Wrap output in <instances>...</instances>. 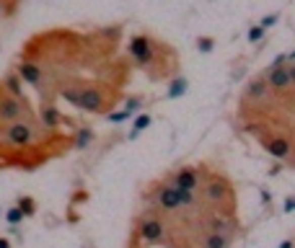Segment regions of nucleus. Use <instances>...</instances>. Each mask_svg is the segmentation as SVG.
<instances>
[{"label":"nucleus","instance_id":"dca6fc26","mask_svg":"<svg viewBox=\"0 0 295 248\" xmlns=\"http://www.w3.org/2000/svg\"><path fill=\"white\" fill-rule=\"evenodd\" d=\"M21 6V0H0V18H11Z\"/></svg>","mask_w":295,"mask_h":248},{"label":"nucleus","instance_id":"a878e982","mask_svg":"<svg viewBox=\"0 0 295 248\" xmlns=\"http://www.w3.org/2000/svg\"><path fill=\"white\" fill-rule=\"evenodd\" d=\"M280 248H292V240H290V238H287V240H282V243H280Z\"/></svg>","mask_w":295,"mask_h":248},{"label":"nucleus","instance_id":"ddd939ff","mask_svg":"<svg viewBox=\"0 0 295 248\" xmlns=\"http://www.w3.org/2000/svg\"><path fill=\"white\" fill-rule=\"evenodd\" d=\"M187 88H189V80H187L184 75H179V78H174V80L168 83L166 96H168V98H179V96H184V93H187Z\"/></svg>","mask_w":295,"mask_h":248},{"label":"nucleus","instance_id":"0eeeda50","mask_svg":"<svg viewBox=\"0 0 295 248\" xmlns=\"http://www.w3.org/2000/svg\"><path fill=\"white\" fill-rule=\"evenodd\" d=\"M36 109L26 96H13L6 91V85L0 83V129H6L8 124L18 122V119H26L34 117Z\"/></svg>","mask_w":295,"mask_h":248},{"label":"nucleus","instance_id":"aec40b11","mask_svg":"<svg viewBox=\"0 0 295 248\" xmlns=\"http://www.w3.org/2000/svg\"><path fill=\"white\" fill-rule=\"evenodd\" d=\"M143 104H145V96H143V93H140V96H130L127 104H124V111H130V114H132V111L143 109Z\"/></svg>","mask_w":295,"mask_h":248},{"label":"nucleus","instance_id":"4468645a","mask_svg":"<svg viewBox=\"0 0 295 248\" xmlns=\"http://www.w3.org/2000/svg\"><path fill=\"white\" fill-rule=\"evenodd\" d=\"M91 140H94V129H91L88 124H80V127L75 129V147H78V150H86V147L91 145Z\"/></svg>","mask_w":295,"mask_h":248},{"label":"nucleus","instance_id":"b1692460","mask_svg":"<svg viewBox=\"0 0 295 248\" xmlns=\"http://www.w3.org/2000/svg\"><path fill=\"white\" fill-rule=\"evenodd\" d=\"M282 210H285V212H292V210H295V196H287V199H285V207H282Z\"/></svg>","mask_w":295,"mask_h":248},{"label":"nucleus","instance_id":"f3484780","mask_svg":"<svg viewBox=\"0 0 295 248\" xmlns=\"http://www.w3.org/2000/svg\"><path fill=\"white\" fill-rule=\"evenodd\" d=\"M150 127V114H143V117H138L135 119V127H132V132H130V140H135L138 134L143 132V129H148Z\"/></svg>","mask_w":295,"mask_h":248},{"label":"nucleus","instance_id":"412c9836","mask_svg":"<svg viewBox=\"0 0 295 248\" xmlns=\"http://www.w3.org/2000/svg\"><path fill=\"white\" fill-rule=\"evenodd\" d=\"M277 18H280V13H269V16H264V18L259 21V26H262V29H272V26L277 24Z\"/></svg>","mask_w":295,"mask_h":248},{"label":"nucleus","instance_id":"4be33fe9","mask_svg":"<svg viewBox=\"0 0 295 248\" xmlns=\"http://www.w3.org/2000/svg\"><path fill=\"white\" fill-rule=\"evenodd\" d=\"M264 31L267 29H262V26H251V29H248V41H262L264 39Z\"/></svg>","mask_w":295,"mask_h":248},{"label":"nucleus","instance_id":"5701e85b","mask_svg":"<svg viewBox=\"0 0 295 248\" xmlns=\"http://www.w3.org/2000/svg\"><path fill=\"white\" fill-rule=\"evenodd\" d=\"M127 117H130V111L119 109V111H111V114H109V122H124Z\"/></svg>","mask_w":295,"mask_h":248},{"label":"nucleus","instance_id":"bb28decb","mask_svg":"<svg viewBox=\"0 0 295 248\" xmlns=\"http://www.w3.org/2000/svg\"><path fill=\"white\" fill-rule=\"evenodd\" d=\"M127 248H140V245H138V243H135V240H130V245H127Z\"/></svg>","mask_w":295,"mask_h":248},{"label":"nucleus","instance_id":"9b49d317","mask_svg":"<svg viewBox=\"0 0 295 248\" xmlns=\"http://www.w3.org/2000/svg\"><path fill=\"white\" fill-rule=\"evenodd\" d=\"M13 70L21 75V80L24 83H29L34 91L39 93L41 91V85H44V78H41V70L34 65V62H26V60H16V65H13Z\"/></svg>","mask_w":295,"mask_h":248},{"label":"nucleus","instance_id":"a211bd4d","mask_svg":"<svg viewBox=\"0 0 295 248\" xmlns=\"http://www.w3.org/2000/svg\"><path fill=\"white\" fill-rule=\"evenodd\" d=\"M24 217H26V215L21 212V207H16V205H13V207H8V212H6V222L11 225V228H16V225H18L21 220H24Z\"/></svg>","mask_w":295,"mask_h":248},{"label":"nucleus","instance_id":"423d86ee","mask_svg":"<svg viewBox=\"0 0 295 248\" xmlns=\"http://www.w3.org/2000/svg\"><path fill=\"white\" fill-rule=\"evenodd\" d=\"M140 245H155V243H166V217H161L153 210H143V215L138 217L132 228V238Z\"/></svg>","mask_w":295,"mask_h":248},{"label":"nucleus","instance_id":"393cba45","mask_svg":"<svg viewBox=\"0 0 295 248\" xmlns=\"http://www.w3.org/2000/svg\"><path fill=\"white\" fill-rule=\"evenodd\" d=\"M0 248H11V240L8 238H0Z\"/></svg>","mask_w":295,"mask_h":248},{"label":"nucleus","instance_id":"f03ea898","mask_svg":"<svg viewBox=\"0 0 295 248\" xmlns=\"http://www.w3.org/2000/svg\"><path fill=\"white\" fill-rule=\"evenodd\" d=\"M75 147V132H52L39 114L0 129V168L34 171Z\"/></svg>","mask_w":295,"mask_h":248},{"label":"nucleus","instance_id":"20e7f679","mask_svg":"<svg viewBox=\"0 0 295 248\" xmlns=\"http://www.w3.org/2000/svg\"><path fill=\"white\" fill-rule=\"evenodd\" d=\"M202 166V186H199V196L207 207L220 210V212H228L236 215V189L233 181L225 171H218L207 163H199Z\"/></svg>","mask_w":295,"mask_h":248},{"label":"nucleus","instance_id":"1a4fd4ad","mask_svg":"<svg viewBox=\"0 0 295 248\" xmlns=\"http://www.w3.org/2000/svg\"><path fill=\"white\" fill-rule=\"evenodd\" d=\"M36 114H39L41 124L47 127V129H52V132H75V129L80 127V122L65 117L62 111L57 109V104H44V101H41V104L36 106Z\"/></svg>","mask_w":295,"mask_h":248},{"label":"nucleus","instance_id":"7ed1b4c3","mask_svg":"<svg viewBox=\"0 0 295 248\" xmlns=\"http://www.w3.org/2000/svg\"><path fill=\"white\" fill-rule=\"evenodd\" d=\"M127 57L132 67H138L153 83H166V80L171 83L174 78H179V70H181V57L174 44L145 31L135 34L127 41Z\"/></svg>","mask_w":295,"mask_h":248},{"label":"nucleus","instance_id":"6ab92c4d","mask_svg":"<svg viewBox=\"0 0 295 248\" xmlns=\"http://www.w3.org/2000/svg\"><path fill=\"white\" fill-rule=\"evenodd\" d=\"M197 49H199L202 55H210V52L215 49V39H213V36H199V39H197Z\"/></svg>","mask_w":295,"mask_h":248},{"label":"nucleus","instance_id":"cd10ccee","mask_svg":"<svg viewBox=\"0 0 295 248\" xmlns=\"http://www.w3.org/2000/svg\"><path fill=\"white\" fill-rule=\"evenodd\" d=\"M0 215H3V210H0Z\"/></svg>","mask_w":295,"mask_h":248},{"label":"nucleus","instance_id":"39448f33","mask_svg":"<svg viewBox=\"0 0 295 248\" xmlns=\"http://www.w3.org/2000/svg\"><path fill=\"white\" fill-rule=\"evenodd\" d=\"M143 199H145L148 210L158 212L161 217H171L181 210V191L168 181V176H161L158 181L148 184Z\"/></svg>","mask_w":295,"mask_h":248},{"label":"nucleus","instance_id":"9d476101","mask_svg":"<svg viewBox=\"0 0 295 248\" xmlns=\"http://www.w3.org/2000/svg\"><path fill=\"white\" fill-rule=\"evenodd\" d=\"M262 147L272 155L277 158V161H287V158H292V140L287 137V134L282 132H254Z\"/></svg>","mask_w":295,"mask_h":248},{"label":"nucleus","instance_id":"6e6552de","mask_svg":"<svg viewBox=\"0 0 295 248\" xmlns=\"http://www.w3.org/2000/svg\"><path fill=\"white\" fill-rule=\"evenodd\" d=\"M166 176H168V181L179 191H192V194H197L199 186H202V166L199 163H179Z\"/></svg>","mask_w":295,"mask_h":248},{"label":"nucleus","instance_id":"f8f14e48","mask_svg":"<svg viewBox=\"0 0 295 248\" xmlns=\"http://www.w3.org/2000/svg\"><path fill=\"white\" fill-rule=\"evenodd\" d=\"M0 83L6 85V91L13 93V96H24V80H21V75L16 70H8L6 78H0Z\"/></svg>","mask_w":295,"mask_h":248},{"label":"nucleus","instance_id":"2eb2a0df","mask_svg":"<svg viewBox=\"0 0 295 248\" xmlns=\"http://www.w3.org/2000/svg\"><path fill=\"white\" fill-rule=\"evenodd\" d=\"M16 207H21V212H24L26 217H31V215H36V199L29 196V194H24V196L16 199Z\"/></svg>","mask_w":295,"mask_h":248},{"label":"nucleus","instance_id":"f257e3e1","mask_svg":"<svg viewBox=\"0 0 295 248\" xmlns=\"http://www.w3.org/2000/svg\"><path fill=\"white\" fill-rule=\"evenodd\" d=\"M124 24L99 29H44L31 34L18 52V60L34 62L44 85L39 98L55 104L57 98L86 114L109 117L124 98L132 75V62L119 52Z\"/></svg>","mask_w":295,"mask_h":248}]
</instances>
